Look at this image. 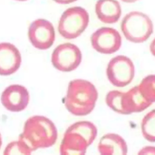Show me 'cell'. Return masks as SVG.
<instances>
[{
  "instance_id": "cell-24",
  "label": "cell",
  "mask_w": 155,
  "mask_h": 155,
  "mask_svg": "<svg viewBox=\"0 0 155 155\" xmlns=\"http://www.w3.org/2000/svg\"><path fill=\"white\" fill-rule=\"evenodd\" d=\"M15 1H19V2H24V1H28V0H15Z\"/></svg>"
},
{
  "instance_id": "cell-22",
  "label": "cell",
  "mask_w": 155,
  "mask_h": 155,
  "mask_svg": "<svg viewBox=\"0 0 155 155\" xmlns=\"http://www.w3.org/2000/svg\"><path fill=\"white\" fill-rule=\"evenodd\" d=\"M121 1L124 2H127V3H133V2H136L138 0H121Z\"/></svg>"
},
{
  "instance_id": "cell-16",
  "label": "cell",
  "mask_w": 155,
  "mask_h": 155,
  "mask_svg": "<svg viewBox=\"0 0 155 155\" xmlns=\"http://www.w3.org/2000/svg\"><path fill=\"white\" fill-rule=\"evenodd\" d=\"M138 87L149 102H155V74H151L144 78L138 85Z\"/></svg>"
},
{
  "instance_id": "cell-15",
  "label": "cell",
  "mask_w": 155,
  "mask_h": 155,
  "mask_svg": "<svg viewBox=\"0 0 155 155\" xmlns=\"http://www.w3.org/2000/svg\"><path fill=\"white\" fill-rule=\"evenodd\" d=\"M141 130L146 140L155 142V109L148 112L143 117L141 123Z\"/></svg>"
},
{
  "instance_id": "cell-10",
  "label": "cell",
  "mask_w": 155,
  "mask_h": 155,
  "mask_svg": "<svg viewBox=\"0 0 155 155\" xmlns=\"http://www.w3.org/2000/svg\"><path fill=\"white\" fill-rule=\"evenodd\" d=\"M30 95L27 88L21 85H9L2 93L1 101L2 105L8 111L19 112L28 105Z\"/></svg>"
},
{
  "instance_id": "cell-23",
  "label": "cell",
  "mask_w": 155,
  "mask_h": 155,
  "mask_svg": "<svg viewBox=\"0 0 155 155\" xmlns=\"http://www.w3.org/2000/svg\"><path fill=\"white\" fill-rule=\"evenodd\" d=\"M1 145H2V137H1V135L0 134V148H1Z\"/></svg>"
},
{
  "instance_id": "cell-18",
  "label": "cell",
  "mask_w": 155,
  "mask_h": 155,
  "mask_svg": "<svg viewBox=\"0 0 155 155\" xmlns=\"http://www.w3.org/2000/svg\"><path fill=\"white\" fill-rule=\"evenodd\" d=\"M4 154H25V152L18 140L10 142L5 148Z\"/></svg>"
},
{
  "instance_id": "cell-3",
  "label": "cell",
  "mask_w": 155,
  "mask_h": 155,
  "mask_svg": "<svg viewBox=\"0 0 155 155\" xmlns=\"http://www.w3.org/2000/svg\"><path fill=\"white\" fill-rule=\"evenodd\" d=\"M96 126L89 121H79L66 130L60 146L62 155L84 154L97 136Z\"/></svg>"
},
{
  "instance_id": "cell-19",
  "label": "cell",
  "mask_w": 155,
  "mask_h": 155,
  "mask_svg": "<svg viewBox=\"0 0 155 155\" xmlns=\"http://www.w3.org/2000/svg\"><path fill=\"white\" fill-rule=\"evenodd\" d=\"M138 154H155V147H143Z\"/></svg>"
},
{
  "instance_id": "cell-4",
  "label": "cell",
  "mask_w": 155,
  "mask_h": 155,
  "mask_svg": "<svg viewBox=\"0 0 155 155\" xmlns=\"http://www.w3.org/2000/svg\"><path fill=\"white\" fill-rule=\"evenodd\" d=\"M120 28L127 40L134 43H142L153 33V24L147 15L139 11H132L124 17Z\"/></svg>"
},
{
  "instance_id": "cell-8",
  "label": "cell",
  "mask_w": 155,
  "mask_h": 155,
  "mask_svg": "<svg viewBox=\"0 0 155 155\" xmlns=\"http://www.w3.org/2000/svg\"><path fill=\"white\" fill-rule=\"evenodd\" d=\"M28 37L35 48L39 50L48 49L55 40L54 27L47 19H37L29 25Z\"/></svg>"
},
{
  "instance_id": "cell-6",
  "label": "cell",
  "mask_w": 155,
  "mask_h": 155,
  "mask_svg": "<svg viewBox=\"0 0 155 155\" xmlns=\"http://www.w3.org/2000/svg\"><path fill=\"white\" fill-rule=\"evenodd\" d=\"M135 74L133 61L128 57L119 55L108 64L107 76L109 81L117 87H124L131 83Z\"/></svg>"
},
{
  "instance_id": "cell-2",
  "label": "cell",
  "mask_w": 155,
  "mask_h": 155,
  "mask_svg": "<svg viewBox=\"0 0 155 155\" xmlns=\"http://www.w3.org/2000/svg\"><path fill=\"white\" fill-rule=\"evenodd\" d=\"M97 96V91L91 82L84 79H74L68 84L64 105L71 114L85 116L94 109Z\"/></svg>"
},
{
  "instance_id": "cell-14",
  "label": "cell",
  "mask_w": 155,
  "mask_h": 155,
  "mask_svg": "<svg viewBox=\"0 0 155 155\" xmlns=\"http://www.w3.org/2000/svg\"><path fill=\"white\" fill-rule=\"evenodd\" d=\"M152 104L148 101L140 92L138 85L124 93L123 97V108L125 114L142 112Z\"/></svg>"
},
{
  "instance_id": "cell-1",
  "label": "cell",
  "mask_w": 155,
  "mask_h": 155,
  "mask_svg": "<svg viewBox=\"0 0 155 155\" xmlns=\"http://www.w3.org/2000/svg\"><path fill=\"white\" fill-rule=\"evenodd\" d=\"M57 138V129L50 119L42 116H33L25 121L18 140L27 155L38 148L53 146Z\"/></svg>"
},
{
  "instance_id": "cell-11",
  "label": "cell",
  "mask_w": 155,
  "mask_h": 155,
  "mask_svg": "<svg viewBox=\"0 0 155 155\" xmlns=\"http://www.w3.org/2000/svg\"><path fill=\"white\" fill-rule=\"evenodd\" d=\"M21 64V55L13 44L0 43V75L8 76L15 73Z\"/></svg>"
},
{
  "instance_id": "cell-13",
  "label": "cell",
  "mask_w": 155,
  "mask_h": 155,
  "mask_svg": "<svg viewBox=\"0 0 155 155\" xmlns=\"http://www.w3.org/2000/svg\"><path fill=\"white\" fill-rule=\"evenodd\" d=\"M95 13L101 22L114 24L119 21L122 8L117 0H97L95 4Z\"/></svg>"
},
{
  "instance_id": "cell-12",
  "label": "cell",
  "mask_w": 155,
  "mask_h": 155,
  "mask_svg": "<svg viewBox=\"0 0 155 155\" xmlns=\"http://www.w3.org/2000/svg\"><path fill=\"white\" fill-rule=\"evenodd\" d=\"M97 148L102 155H125L128 151L125 140L115 133L104 135L99 140Z\"/></svg>"
},
{
  "instance_id": "cell-9",
  "label": "cell",
  "mask_w": 155,
  "mask_h": 155,
  "mask_svg": "<svg viewBox=\"0 0 155 155\" xmlns=\"http://www.w3.org/2000/svg\"><path fill=\"white\" fill-rule=\"evenodd\" d=\"M93 48L102 54H112L118 51L122 44V38L117 30L111 27H101L91 36Z\"/></svg>"
},
{
  "instance_id": "cell-21",
  "label": "cell",
  "mask_w": 155,
  "mask_h": 155,
  "mask_svg": "<svg viewBox=\"0 0 155 155\" xmlns=\"http://www.w3.org/2000/svg\"><path fill=\"white\" fill-rule=\"evenodd\" d=\"M150 50L151 53V54L155 56V38L153 39V40L151 41L150 45Z\"/></svg>"
},
{
  "instance_id": "cell-20",
  "label": "cell",
  "mask_w": 155,
  "mask_h": 155,
  "mask_svg": "<svg viewBox=\"0 0 155 155\" xmlns=\"http://www.w3.org/2000/svg\"><path fill=\"white\" fill-rule=\"evenodd\" d=\"M54 2L59 4H68L73 3L78 0H53Z\"/></svg>"
},
{
  "instance_id": "cell-7",
  "label": "cell",
  "mask_w": 155,
  "mask_h": 155,
  "mask_svg": "<svg viewBox=\"0 0 155 155\" xmlns=\"http://www.w3.org/2000/svg\"><path fill=\"white\" fill-rule=\"evenodd\" d=\"M82 53L76 45L71 43H63L53 50L51 61L57 70L70 72L75 70L81 64Z\"/></svg>"
},
{
  "instance_id": "cell-5",
  "label": "cell",
  "mask_w": 155,
  "mask_h": 155,
  "mask_svg": "<svg viewBox=\"0 0 155 155\" xmlns=\"http://www.w3.org/2000/svg\"><path fill=\"white\" fill-rule=\"evenodd\" d=\"M89 23L87 11L79 6L68 8L62 14L58 23V31L65 39H73L79 36Z\"/></svg>"
},
{
  "instance_id": "cell-17",
  "label": "cell",
  "mask_w": 155,
  "mask_h": 155,
  "mask_svg": "<svg viewBox=\"0 0 155 155\" xmlns=\"http://www.w3.org/2000/svg\"><path fill=\"white\" fill-rule=\"evenodd\" d=\"M124 93L118 90L110 91L105 97L107 105L114 111L125 114L123 108V97Z\"/></svg>"
}]
</instances>
